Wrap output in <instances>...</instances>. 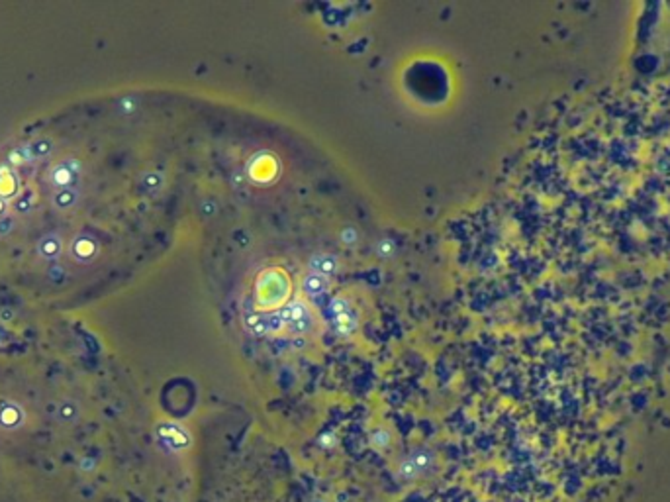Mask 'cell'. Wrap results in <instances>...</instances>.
Returning a JSON list of instances; mask_svg holds the SVG:
<instances>
[{
	"label": "cell",
	"instance_id": "cell-1",
	"mask_svg": "<svg viewBox=\"0 0 670 502\" xmlns=\"http://www.w3.org/2000/svg\"><path fill=\"white\" fill-rule=\"evenodd\" d=\"M418 475H419V469L416 467V463H414L412 459H406V461L400 463V467H398V477H400V479L414 480Z\"/></svg>",
	"mask_w": 670,
	"mask_h": 502
},
{
	"label": "cell",
	"instance_id": "cell-2",
	"mask_svg": "<svg viewBox=\"0 0 670 502\" xmlns=\"http://www.w3.org/2000/svg\"><path fill=\"white\" fill-rule=\"evenodd\" d=\"M412 461L416 463V467L419 471H425L429 467V463H431V455L429 453H416V455H412Z\"/></svg>",
	"mask_w": 670,
	"mask_h": 502
}]
</instances>
